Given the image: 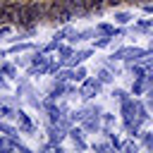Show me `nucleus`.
I'll return each mask as SVG.
<instances>
[{
    "label": "nucleus",
    "instance_id": "nucleus-1",
    "mask_svg": "<svg viewBox=\"0 0 153 153\" xmlns=\"http://www.w3.org/2000/svg\"><path fill=\"white\" fill-rule=\"evenodd\" d=\"M86 5H88V7H100V5H103V0H88Z\"/></svg>",
    "mask_w": 153,
    "mask_h": 153
},
{
    "label": "nucleus",
    "instance_id": "nucleus-2",
    "mask_svg": "<svg viewBox=\"0 0 153 153\" xmlns=\"http://www.w3.org/2000/svg\"><path fill=\"white\" fill-rule=\"evenodd\" d=\"M108 2H110V5H117V2H120V0H108Z\"/></svg>",
    "mask_w": 153,
    "mask_h": 153
}]
</instances>
